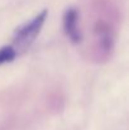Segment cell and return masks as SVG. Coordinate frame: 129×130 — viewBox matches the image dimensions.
<instances>
[{
  "label": "cell",
  "mask_w": 129,
  "mask_h": 130,
  "mask_svg": "<svg viewBox=\"0 0 129 130\" xmlns=\"http://www.w3.org/2000/svg\"><path fill=\"white\" fill-rule=\"evenodd\" d=\"M17 57V49L13 45H4L0 48V66L14 61Z\"/></svg>",
  "instance_id": "obj_3"
},
{
  "label": "cell",
  "mask_w": 129,
  "mask_h": 130,
  "mask_svg": "<svg viewBox=\"0 0 129 130\" xmlns=\"http://www.w3.org/2000/svg\"><path fill=\"white\" fill-rule=\"evenodd\" d=\"M47 14H48V11L44 9L41 13H38L32 20L20 25L14 33V38H13L14 44L22 49L28 48L38 37L43 24L47 19Z\"/></svg>",
  "instance_id": "obj_1"
},
{
  "label": "cell",
  "mask_w": 129,
  "mask_h": 130,
  "mask_svg": "<svg viewBox=\"0 0 129 130\" xmlns=\"http://www.w3.org/2000/svg\"><path fill=\"white\" fill-rule=\"evenodd\" d=\"M79 10L76 8H68L63 13L62 23H63V30L65 34L68 37V39L74 44L81 42V32L79 29Z\"/></svg>",
  "instance_id": "obj_2"
}]
</instances>
